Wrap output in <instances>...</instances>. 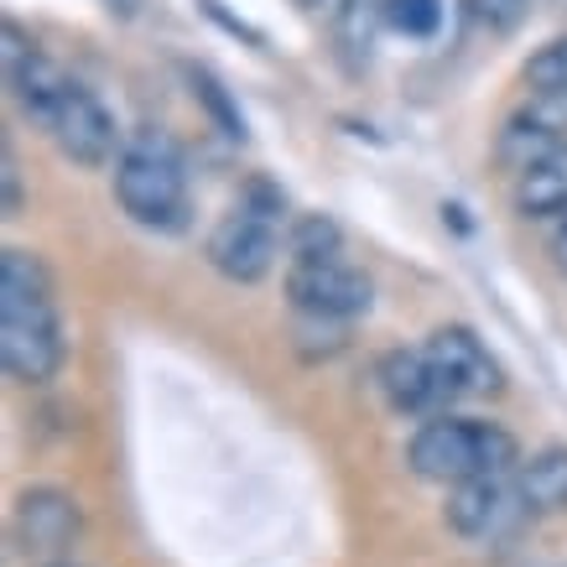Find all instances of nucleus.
<instances>
[{"label": "nucleus", "instance_id": "1", "mask_svg": "<svg viewBox=\"0 0 567 567\" xmlns=\"http://www.w3.org/2000/svg\"><path fill=\"white\" fill-rule=\"evenodd\" d=\"M0 364L21 385H42L63 364V323L42 256L6 250L0 256Z\"/></svg>", "mask_w": 567, "mask_h": 567}, {"label": "nucleus", "instance_id": "2", "mask_svg": "<svg viewBox=\"0 0 567 567\" xmlns=\"http://www.w3.org/2000/svg\"><path fill=\"white\" fill-rule=\"evenodd\" d=\"M115 198L146 229H177L188 214V167L173 136L136 131L115 156Z\"/></svg>", "mask_w": 567, "mask_h": 567}, {"label": "nucleus", "instance_id": "3", "mask_svg": "<svg viewBox=\"0 0 567 567\" xmlns=\"http://www.w3.org/2000/svg\"><path fill=\"white\" fill-rule=\"evenodd\" d=\"M406 458H412V468L422 474V480L468 484V480H484V474L516 468V437H511L505 427H495V422L437 412L412 432Z\"/></svg>", "mask_w": 567, "mask_h": 567}, {"label": "nucleus", "instance_id": "4", "mask_svg": "<svg viewBox=\"0 0 567 567\" xmlns=\"http://www.w3.org/2000/svg\"><path fill=\"white\" fill-rule=\"evenodd\" d=\"M281 214H287L281 193L256 183L240 204L214 224V235H208V266L219 276H229V281H260V276L271 271L276 245H281Z\"/></svg>", "mask_w": 567, "mask_h": 567}, {"label": "nucleus", "instance_id": "5", "mask_svg": "<svg viewBox=\"0 0 567 567\" xmlns=\"http://www.w3.org/2000/svg\"><path fill=\"white\" fill-rule=\"evenodd\" d=\"M526 516H532V505L520 495L516 468L453 484V499H447V526L464 536V542H480V547H495L505 536H516Z\"/></svg>", "mask_w": 567, "mask_h": 567}, {"label": "nucleus", "instance_id": "6", "mask_svg": "<svg viewBox=\"0 0 567 567\" xmlns=\"http://www.w3.org/2000/svg\"><path fill=\"white\" fill-rule=\"evenodd\" d=\"M287 297L308 318H360V312H370V281L354 266H344L339 256L292 260Z\"/></svg>", "mask_w": 567, "mask_h": 567}, {"label": "nucleus", "instance_id": "7", "mask_svg": "<svg viewBox=\"0 0 567 567\" xmlns=\"http://www.w3.org/2000/svg\"><path fill=\"white\" fill-rule=\"evenodd\" d=\"M42 131H48V136L58 141V152L69 156V162H79V167H104L110 156H121L115 152L121 131H115L110 110H104L84 84H73L63 100L52 104V115L42 121Z\"/></svg>", "mask_w": 567, "mask_h": 567}, {"label": "nucleus", "instance_id": "8", "mask_svg": "<svg viewBox=\"0 0 567 567\" xmlns=\"http://www.w3.org/2000/svg\"><path fill=\"white\" fill-rule=\"evenodd\" d=\"M422 354L432 360V370H437V380H443V391L453 401H464V395H495L505 385L495 354L480 344L474 328H458V323L437 328L427 344H422Z\"/></svg>", "mask_w": 567, "mask_h": 567}, {"label": "nucleus", "instance_id": "9", "mask_svg": "<svg viewBox=\"0 0 567 567\" xmlns=\"http://www.w3.org/2000/svg\"><path fill=\"white\" fill-rule=\"evenodd\" d=\"M0 58H6V84H11V100H17L21 110L42 125L52 115V104L73 89V79L52 63L48 52L37 48L32 37L21 32L17 21H6V52H0Z\"/></svg>", "mask_w": 567, "mask_h": 567}, {"label": "nucleus", "instance_id": "10", "mask_svg": "<svg viewBox=\"0 0 567 567\" xmlns=\"http://www.w3.org/2000/svg\"><path fill=\"white\" fill-rule=\"evenodd\" d=\"M79 536V505L63 489H27L17 499V542L32 557H52L63 563V551Z\"/></svg>", "mask_w": 567, "mask_h": 567}, {"label": "nucleus", "instance_id": "11", "mask_svg": "<svg viewBox=\"0 0 567 567\" xmlns=\"http://www.w3.org/2000/svg\"><path fill=\"white\" fill-rule=\"evenodd\" d=\"M380 391H385V401H391L401 416H437V412H447V401H453L422 349H412V354H406V349L385 354V360H380Z\"/></svg>", "mask_w": 567, "mask_h": 567}, {"label": "nucleus", "instance_id": "12", "mask_svg": "<svg viewBox=\"0 0 567 567\" xmlns=\"http://www.w3.org/2000/svg\"><path fill=\"white\" fill-rule=\"evenodd\" d=\"M563 141H567V100H557V94H536L520 115H511L505 136H499V152H505V162L520 173L526 162H536L542 152L563 146Z\"/></svg>", "mask_w": 567, "mask_h": 567}, {"label": "nucleus", "instance_id": "13", "mask_svg": "<svg viewBox=\"0 0 567 567\" xmlns=\"http://www.w3.org/2000/svg\"><path fill=\"white\" fill-rule=\"evenodd\" d=\"M516 208L526 219H563L567 214V141L516 173Z\"/></svg>", "mask_w": 567, "mask_h": 567}, {"label": "nucleus", "instance_id": "14", "mask_svg": "<svg viewBox=\"0 0 567 567\" xmlns=\"http://www.w3.org/2000/svg\"><path fill=\"white\" fill-rule=\"evenodd\" d=\"M516 484L532 505V516L567 511V447H542L526 464H516Z\"/></svg>", "mask_w": 567, "mask_h": 567}, {"label": "nucleus", "instance_id": "15", "mask_svg": "<svg viewBox=\"0 0 567 567\" xmlns=\"http://www.w3.org/2000/svg\"><path fill=\"white\" fill-rule=\"evenodd\" d=\"M380 21H391V0H339V11H333L339 48H344L349 58H370Z\"/></svg>", "mask_w": 567, "mask_h": 567}, {"label": "nucleus", "instance_id": "16", "mask_svg": "<svg viewBox=\"0 0 567 567\" xmlns=\"http://www.w3.org/2000/svg\"><path fill=\"white\" fill-rule=\"evenodd\" d=\"M526 84H532V94H557V100H567V37H557V42L532 52Z\"/></svg>", "mask_w": 567, "mask_h": 567}, {"label": "nucleus", "instance_id": "17", "mask_svg": "<svg viewBox=\"0 0 567 567\" xmlns=\"http://www.w3.org/2000/svg\"><path fill=\"white\" fill-rule=\"evenodd\" d=\"M188 84H193V100H204L208 104V115L219 121L224 136H245V121H240V110L229 104V94H224V84L214 79V73L204 69H188Z\"/></svg>", "mask_w": 567, "mask_h": 567}, {"label": "nucleus", "instance_id": "18", "mask_svg": "<svg viewBox=\"0 0 567 567\" xmlns=\"http://www.w3.org/2000/svg\"><path fill=\"white\" fill-rule=\"evenodd\" d=\"M312 256H339V229L323 214H308L292 229V260H312Z\"/></svg>", "mask_w": 567, "mask_h": 567}, {"label": "nucleus", "instance_id": "19", "mask_svg": "<svg viewBox=\"0 0 567 567\" xmlns=\"http://www.w3.org/2000/svg\"><path fill=\"white\" fill-rule=\"evenodd\" d=\"M391 27L406 37H432L443 27V0H391Z\"/></svg>", "mask_w": 567, "mask_h": 567}, {"label": "nucleus", "instance_id": "20", "mask_svg": "<svg viewBox=\"0 0 567 567\" xmlns=\"http://www.w3.org/2000/svg\"><path fill=\"white\" fill-rule=\"evenodd\" d=\"M526 6L532 0H468V11H474V21H480L484 32H511L526 17Z\"/></svg>", "mask_w": 567, "mask_h": 567}, {"label": "nucleus", "instance_id": "21", "mask_svg": "<svg viewBox=\"0 0 567 567\" xmlns=\"http://www.w3.org/2000/svg\"><path fill=\"white\" fill-rule=\"evenodd\" d=\"M0 177H6V214H17L21 208V177H17V156H11V146H6V156H0Z\"/></svg>", "mask_w": 567, "mask_h": 567}, {"label": "nucleus", "instance_id": "22", "mask_svg": "<svg viewBox=\"0 0 567 567\" xmlns=\"http://www.w3.org/2000/svg\"><path fill=\"white\" fill-rule=\"evenodd\" d=\"M547 250H551V260H557V271L567 276V214L557 224H551V240H547Z\"/></svg>", "mask_w": 567, "mask_h": 567}, {"label": "nucleus", "instance_id": "23", "mask_svg": "<svg viewBox=\"0 0 567 567\" xmlns=\"http://www.w3.org/2000/svg\"><path fill=\"white\" fill-rule=\"evenodd\" d=\"M297 6H302V11H318V6H323V0H297Z\"/></svg>", "mask_w": 567, "mask_h": 567}, {"label": "nucleus", "instance_id": "24", "mask_svg": "<svg viewBox=\"0 0 567 567\" xmlns=\"http://www.w3.org/2000/svg\"><path fill=\"white\" fill-rule=\"evenodd\" d=\"M48 567H79V563H69V557H63V563H48Z\"/></svg>", "mask_w": 567, "mask_h": 567}]
</instances>
